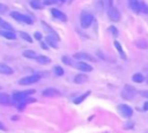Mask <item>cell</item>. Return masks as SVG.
Here are the masks:
<instances>
[{
    "label": "cell",
    "instance_id": "cell-16",
    "mask_svg": "<svg viewBox=\"0 0 148 133\" xmlns=\"http://www.w3.org/2000/svg\"><path fill=\"white\" fill-rule=\"evenodd\" d=\"M36 61L38 62V64H42V65H47V64H50L51 62V59L49 58V57H46V56H38L37 58H36Z\"/></svg>",
    "mask_w": 148,
    "mask_h": 133
},
{
    "label": "cell",
    "instance_id": "cell-37",
    "mask_svg": "<svg viewBox=\"0 0 148 133\" xmlns=\"http://www.w3.org/2000/svg\"><path fill=\"white\" fill-rule=\"evenodd\" d=\"M2 22H3V20L0 17V27H1V24H2Z\"/></svg>",
    "mask_w": 148,
    "mask_h": 133
},
{
    "label": "cell",
    "instance_id": "cell-20",
    "mask_svg": "<svg viewBox=\"0 0 148 133\" xmlns=\"http://www.w3.org/2000/svg\"><path fill=\"white\" fill-rule=\"evenodd\" d=\"M114 46H116V49L118 50V52H119V54H120V57H121L123 59H126V54L124 53V51H123V47H121V45L119 44V42H117V40H114Z\"/></svg>",
    "mask_w": 148,
    "mask_h": 133
},
{
    "label": "cell",
    "instance_id": "cell-35",
    "mask_svg": "<svg viewBox=\"0 0 148 133\" xmlns=\"http://www.w3.org/2000/svg\"><path fill=\"white\" fill-rule=\"evenodd\" d=\"M40 46H42L43 49H46V45H45V44H44L43 42H40Z\"/></svg>",
    "mask_w": 148,
    "mask_h": 133
},
{
    "label": "cell",
    "instance_id": "cell-1",
    "mask_svg": "<svg viewBox=\"0 0 148 133\" xmlns=\"http://www.w3.org/2000/svg\"><path fill=\"white\" fill-rule=\"evenodd\" d=\"M92 22V14L87 12V10H82L80 14V25L83 29H87L90 27Z\"/></svg>",
    "mask_w": 148,
    "mask_h": 133
},
{
    "label": "cell",
    "instance_id": "cell-2",
    "mask_svg": "<svg viewBox=\"0 0 148 133\" xmlns=\"http://www.w3.org/2000/svg\"><path fill=\"white\" fill-rule=\"evenodd\" d=\"M10 16L14 20L18 21V22H23V23H27V24H32L34 23V21H32V19L30 16H28L25 14H22L20 12H12L10 13Z\"/></svg>",
    "mask_w": 148,
    "mask_h": 133
},
{
    "label": "cell",
    "instance_id": "cell-15",
    "mask_svg": "<svg viewBox=\"0 0 148 133\" xmlns=\"http://www.w3.org/2000/svg\"><path fill=\"white\" fill-rule=\"evenodd\" d=\"M23 57H25V58H29V59H35L36 60V58L38 57V54L35 52V51H32V50H25V51H23Z\"/></svg>",
    "mask_w": 148,
    "mask_h": 133
},
{
    "label": "cell",
    "instance_id": "cell-39",
    "mask_svg": "<svg viewBox=\"0 0 148 133\" xmlns=\"http://www.w3.org/2000/svg\"><path fill=\"white\" fill-rule=\"evenodd\" d=\"M147 81H148V79H147Z\"/></svg>",
    "mask_w": 148,
    "mask_h": 133
},
{
    "label": "cell",
    "instance_id": "cell-25",
    "mask_svg": "<svg viewBox=\"0 0 148 133\" xmlns=\"http://www.w3.org/2000/svg\"><path fill=\"white\" fill-rule=\"evenodd\" d=\"M89 94H90V91H87V93H84L82 96H80V98H76V99L74 101V103H75V104H79V103H81V102H82V101H83V99H84L87 96H89Z\"/></svg>",
    "mask_w": 148,
    "mask_h": 133
},
{
    "label": "cell",
    "instance_id": "cell-33",
    "mask_svg": "<svg viewBox=\"0 0 148 133\" xmlns=\"http://www.w3.org/2000/svg\"><path fill=\"white\" fill-rule=\"evenodd\" d=\"M35 37H36L37 39H40V38H42V35H40L39 32H36V34H35Z\"/></svg>",
    "mask_w": 148,
    "mask_h": 133
},
{
    "label": "cell",
    "instance_id": "cell-12",
    "mask_svg": "<svg viewBox=\"0 0 148 133\" xmlns=\"http://www.w3.org/2000/svg\"><path fill=\"white\" fill-rule=\"evenodd\" d=\"M76 67H77L80 71H82V72H91V71H92V67H91L90 65H88L87 62H84V61L77 62V64H76Z\"/></svg>",
    "mask_w": 148,
    "mask_h": 133
},
{
    "label": "cell",
    "instance_id": "cell-27",
    "mask_svg": "<svg viewBox=\"0 0 148 133\" xmlns=\"http://www.w3.org/2000/svg\"><path fill=\"white\" fill-rule=\"evenodd\" d=\"M108 30H109V31H111V34H112L113 36H116V37L118 36V30H117V29H116L114 27H110V28H109Z\"/></svg>",
    "mask_w": 148,
    "mask_h": 133
},
{
    "label": "cell",
    "instance_id": "cell-31",
    "mask_svg": "<svg viewBox=\"0 0 148 133\" xmlns=\"http://www.w3.org/2000/svg\"><path fill=\"white\" fill-rule=\"evenodd\" d=\"M141 95L146 98H148V90H145V91H141Z\"/></svg>",
    "mask_w": 148,
    "mask_h": 133
},
{
    "label": "cell",
    "instance_id": "cell-32",
    "mask_svg": "<svg viewBox=\"0 0 148 133\" xmlns=\"http://www.w3.org/2000/svg\"><path fill=\"white\" fill-rule=\"evenodd\" d=\"M113 7V0H108V8Z\"/></svg>",
    "mask_w": 148,
    "mask_h": 133
},
{
    "label": "cell",
    "instance_id": "cell-5",
    "mask_svg": "<svg viewBox=\"0 0 148 133\" xmlns=\"http://www.w3.org/2000/svg\"><path fill=\"white\" fill-rule=\"evenodd\" d=\"M108 16L113 22H118L120 20V13L116 7H109L108 8Z\"/></svg>",
    "mask_w": 148,
    "mask_h": 133
},
{
    "label": "cell",
    "instance_id": "cell-9",
    "mask_svg": "<svg viewBox=\"0 0 148 133\" xmlns=\"http://www.w3.org/2000/svg\"><path fill=\"white\" fill-rule=\"evenodd\" d=\"M51 14L53 15V17H56V19L62 21V22H66L67 21V16L62 12H60L59 9H57V8H52L51 9Z\"/></svg>",
    "mask_w": 148,
    "mask_h": 133
},
{
    "label": "cell",
    "instance_id": "cell-19",
    "mask_svg": "<svg viewBox=\"0 0 148 133\" xmlns=\"http://www.w3.org/2000/svg\"><path fill=\"white\" fill-rule=\"evenodd\" d=\"M132 79H133L134 82H138V83H141V82H143V80H145V77H143V75H142L141 73H135V74H133Z\"/></svg>",
    "mask_w": 148,
    "mask_h": 133
},
{
    "label": "cell",
    "instance_id": "cell-6",
    "mask_svg": "<svg viewBox=\"0 0 148 133\" xmlns=\"http://www.w3.org/2000/svg\"><path fill=\"white\" fill-rule=\"evenodd\" d=\"M42 95L44 97H59L61 96V93L56 88H46L42 91Z\"/></svg>",
    "mask_w": 148,
    "mask_h": 133
},
{
    "label": "cell",
    "instance_id": "cell-10",
    "mask_svg": "<svg viewBox=\"0 0 148 133\" xmlns=\"http://www.w3.org/2000/svg\"><path fill=\"white\" fill-rule=\"evenodd\" d=\"M0 73L6 74V75H10V74L14 73V69L12 67H9L8 65L3 64V62H0Z\"/></svg>",
    "mask_w": 148,
    "mask_h": 133
},
{
    "label": "cell",
    "instance_id": "cell-29",
    "mask_svg": "<svg viewBox=\"0 0 148 133\" xmlns=\"http://www.w3.org/2000/svg\"><path fill=\"white\" fill-rule=\"evenodd\" d=\"M7 9H8V8H7V6H6V5L0 3V13H5Z\"/></svg>",
    "mask_w": 148,
    "mask_h": 133
},
{
    "label": "cell",
    "instance_id": "cell-26",
    "mask_svg": "<svg viewBox=\"0 0 148 133\" xmlns=\"http://www.w3.org/2000/svg\"><path fill=\"white\" fill-rule=\"evenodd\" d=\"M46 42H47V44H50V45H52L53 47H57V44L53 42V38L52 37H50V36H47L46 37Z\"/></svg>",
    "mask_w": 148,
    "mask_h": 133
},
{
    "label": "cell",
    "instance_id": "cell-38",
    "mask_svg": "<svg viewBox=\"0 0 148 133\" xmlns=\"http://www.w3.org/2000/svg\"><path fill=\"white\" fill-rule=\"evenodd\" d=\"M58 1H60V2H65V0H58Z\"/></svg>",
    "mask_w": 148,
    "mask_h": 133
},
{
    "label": "cell",
    "instance_id": "cell-36",
    "mask_svg": "<svg viewBox=\"0 0 148 133\" xmlns=\"http://www.w3.org/2000/svg\"><path fill=\"white\" fill-rule=\"evenodd\" d=\"M0 130H6V127H5V126H3L1 123H0Z\"/></svg>",
    "mask_w": 148,
    "mask_h": 133
},
{
    "label": "cell",
    "instance_id": "cell-34",
    "mask_svg": "<svg viewBox=\"0 0 148 133\" xmlns=\"http://www.w3.org/2000/svg\"><path fill=\"white\" fill-rule=\"evenodd\" d=\"M143 110H148V102H146L143 104Z\"/></svg>",
    "mask_w": 148,
    "mask_h": 133
},
{
    "label": "cell",
    "instance_id": "cell-24",
    "mask_svg": "<svg viewBox=\"0 0 148 133\" xmlns=\"http://www.w3.org/2000/svg\"><path fill=\"white\" fill-rule=\"evenodd\" d=\"M53 72H54V74H56L57 76H60V75L64 74V69H62V67H60V66H56V67L53 68Z\"/></svg>",
    "mask_w": 148,
    "mask_h": 133
},
{
    "label": "cell",
    "instance_id": "cell-18",
    "mask_svg": "<svg viewBox=\"0 0 148 133\" xmlns=\"http://www.w3.org/2000/svg\"><path fill=\"white\" fill-rule=\"evenodd\" d=\"M135 45L139 47V49H148V42L145 40V39H138L135 42Z\"/></svg>",
    "mask_w": 148,
    "mask_h": 133
},
{
    "label": "cell",
    "instance_id": "cell-30",
    "mask_svg": "<svg viewBox=\"0 0 148 133\" xmlns=\"http://www.w3.org/2000/svg\"><path fill=\"white\" fill-rule=\"evenodd\" d=\"M56 2V0H44V5H53Z\"/></svg>",
    "mask_w": 148,
    "mask_h": 133
},
{
    "label": "cell",
    "instance_id": "cell-7",
    "mask_svg": "<svg viewBox=\"0 0 148 133\" xmlns=\"http://www.w3.org/2000/svg\"><path fill=\"white\" fill-rule=\"evenodd\" d=\"M135 94V89L133 88V87H131V86H125L124 87V90H123V93H121V96H123V98H126V99H132V97H133V95Z\"/></svg>",
    "mask_w": 148,
    "mask_h": 133
},
{
    "label": "cell",
    "instance_id": "cell-4",
    "mask_svg": "<svg viewBox=\"0 0 148 133\" xmlns=\"http://www.w3.org/2000/svg\"><path fill=\"white\" fill-rule=\"evenodd\" d=\"M118 111H119V113H120L123 117H125V118H131L132 114H133L132 108L128 106V105H126V104H119V105H118Z\"/></svg>",
    "mask_w": 148,
    "mask_h": 133
},
{
    "label": "cell",
    "instance_id": "cell-22",
    "mask_svg": "<svg viewBox=\"0 0 148 133\" xmlns=\"http://www.w3.org/2000/svg\"><path fill=\"white\" fill-rule=\"evenodd\" d=\"M140 12H142L143 14H148V5L145 1L140 2Z\"/></svg>",
    "mask_w": 148,
    "mask_h": 133
},
{
    "label": "cell",
    "instance_id": "cell-8",
    "mask_svg": "<svg viewBox=\"0 0 148 133\" xmlns=\"http://www.w3.org/2000/svg\"><path fill=\"white\" fill-rule=\"evenodd\" d=\"M73 57H74L75 59H77V60H89V61H92V62L96 61V59H95L91 54H89V53H84V52L75 53Z\"/></svg>",
    "mask_w": 148,
    "mask_h": 133
},
{
    "label": "cell",
    "instance_id": "cell-11",
    "mask_svg": "<svg viewBox=\"0 0 148 133\" xmlns=\"http://www.w3.org/2000/svg\"><path fill=\"white\" fill-rule=\"evenodd\" d=\"M0 36H2L5 38H8V39H15L16 38L15 32L12 31V30H2V29H0Z\"/></svg>",
    "mask_w": 148,
    "mask_h": 133
},
{
    "label": "cell",
    "instance_id": "cell-13",
    "mask_svg": "<svg viewBox=\"0 0 148 133\" xmlns=\"http://www.w3.org/2000/svg\"><path fill=\"white\" fill-rule=\"evenodd\" d=\"M0 104L1 105H9L10 104V97L9 95L5 93H0Z\"/></svg>",
    "mask_w": 148,
    "mask_h": 133
},
{
    "label": "cell",
    "instance_id": "cell-28",
    "mask_svg": "<svg viewBox=\"0 0 148 133\" xmlns=\"http://www.w3.org/2000/svg\"><path fill=\"white\" fill-rule=\"evenodd\" d=\"M62 61H64V64H66V65H72V61H71L69 57H67V56H64V57H62Z\"/></svg>",
    "mask_w": 148,
    "mask_h": 133
},
{
    "label": "cell",
    "instance_id": "cell-23",
    "mask_svg": "<svg viewBox=\"0 0 148 133\" xmlns=\"http://www.w3.org/2000/svg\"><path fill=\"white\" fill-rule=\"evenodd\" d=\"M20 36H21L24 40H27L28 43H32V38H31V36H30L29 34H27V32H21Z\"/></svg>",
    "mask_w": 148,
    "mask_h": 133
},
{
    "label": "cell",
    "instance_id": "cell-21",
    "mask_svg": "<svg viewBox=\"0 0 148 133\" xmlns=\"http://www.w3.org/2000/svg\"><path fill=\"white\" fill-rule=\"evenodd\" d=\"M30 6L35 9H40L42 8V2H40V0H30Z\"/></svg>",
    "mask_w": 148,
    "mask_h": 133
},
{
    "label": "cell",
    "instance_id": "cell-3",
    "mask_svg": "<svg viewBox=\"0 0 148 133\" xmlns=\"http://www.w3.org/2000/svg\"><path fill=\"white\" fill-rule=\"evenodd\" d=\"M40 80V75L38 74H34V75H29V76H25V77H22L18 80V84L21 86H29V84H32V83H36Z\"/></svg>",
    "mask_w": 148,
    "mask_h": 133
},
{
    "label": "cell",
    "instance_id": "cell-17",
    "mask_svg": "<svg viewBox=\"0 0 148 133\" xmlns=\"http://www.w3.org/2000/svg\"><path fill=\"white\" fill-rule=\"evenodd\" d=\"M88 81V76L87 75H84V74H77V75H75V77H74V82L75 83H84V82H87Z\"/></svg>",
    "mask_w": 148,
    "mask_h": 133
},
{
    "label": "cell",
    "instance_id": "cell-14",
    "mask_svg": "<svg viewBox=\"0 0 148 133\" xmlns=\"http://www.w3.org/2000/svg\"><path fill=\"white\" fill-rule=\"evenodd\" d=\"M130 7L134 13H140V2L138 0H130Z\"/></svg>",
    "mask_w": 148,
    "mask_h": 133
}]
</instances>
